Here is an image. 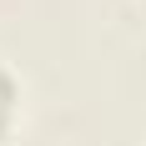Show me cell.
I'll return each mask as SVG.
<instances>
[{
  "label": "cell",
  "instance_id": "1",
  "mask_svg": "<svg viewBox=\"0 0 146 146\" xmlns=\"http://www.w3.org/2000/svg\"><path fill=\"white\" fill-rule=\"evenodd\" d=\"M15 111H20V81H15V76L0 66V141L10 136V126H15Z\"/></svg>",
  "mask_w": 146,
  "mask_h": 146
}]
</instances>
